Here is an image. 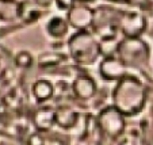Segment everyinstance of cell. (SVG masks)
Listing matches in <instances>:
<instances>
[{"label":"cell","mask_w":153,"mask_h":145,"mask_svg":"<svg viewBox=\"0 0 153 145\" xmlns=\"http://www.w3.org/2000/svg\"><path fill=\"white\" fill-rule=\"evenodd\" d=\"M22 18V3L16 0H0V20L15 22Z\"/></svg>","instance_id":"cell-12"},{"label":"cell","mask_w":153,"mask_h":145,"mask_svg":"<svg viewBox=\"0 0 153 145\" xmlns=\"http://www.w3.org/2000/svg\"><path fill=\"white\" fill-rule=\"evenodd\" d=\"M146 102V88L138 77L125 76L113 91V106L125 117H133L144 109Z\"/></svg>","instance_id":"cell-1"},{"label":"cell","mask_w":153,"mask_h":145,"mask_svg":"<svg viewBox=\"0 0 153 145\" xmlns=\"http://www.w3.org/2000/svg\"><path fill=\"white\" fill-rule=\"evenodd\" d=\"M117 141L118 145H144V137L141 130L130 129V130H125Z\"/></svg>","instance_id":"cell-16"},{"label":"cell","mask_w":153,"mask_h":145,"mask_svg":"<svg viewBox=\"0 0 153 145\" xmlns=\"http://www.w3.org/2000/svg\"><path fill=\"white\" fill-rule=\"evenodd\" d=\"M99 73L104 80H121L125 76L129 75L127 67L119 60L118 57L114 56H107L100 62L99 67Z\"/></svg>","instance_id":"cell-7"},{"label":"cell","mask_w":153,"mask_h":145,"mask_svg":"<svg viewBox=\"0 0 153 145\" xmlns=\"http://www.w3.org/2000/svg\"><path fill=\"white\" fill-rule=\"evenodd\" d=\"M95 121L99 132L108 138L118 140L126 130L125 115L114 106H107L100 110Z\"/></svg>","instance_id":"cell-4"},{"label":"cell","mask_w":153,"mask_h":145,"mask_svg":"<svg viewBox=\"0 0 153 145\" xmlns=\"http://www.w3.org/2000/svg\"><path fill=\"white\" fill-rule=\"evenodd\" d=\"M80 115L75 109L69 106H60L56 109V125H58L61 129L71 130L79 123Z\"/></svg>","instance_id":"cell-11"},{"label":"cell","mask_w":153,"mask_h":145,"mask_svg":"<svg viewBox=\"0 0 153 145\" xmlns=\"http://www.w3.org/2000/svg\"><path fill=\"white\" fill-rule=\"evenodd\" d=\"M33 1H34L37 6H39L41 8H46V7H49L54 0H33Z\"/></svg>","instance_id":"cell-21"},{"label":"cell","mask_w":153,"mask_h":145,"mask_svg":"<svg viewBox=\"0 0 153 145\" xmlns=\"http://www.w3.org/2000/svg\"><path fill=\"white\" fill-rule=\"evenodd\" d=\"M65 60V56L60 53H43L38 58L39 68H54Z\"/></svg>","instance_id":"cell-17"},{"label":"cell","mask_w":153,"mask_h":145,"mask_svg":"<svg viewBox=\"0 0 153 145\" xmlns=\"http://www.w3.org/2000/svg\"><path fill=\"white\" fill-rule=\"evenodd\" d=\"M145 29H146V20L142 14L136 11H121L119 31L125 35V38H140Z\"/></svg>","instance_id":"cell-6"},{"label":"cell","mask_w":153,"mask_h":145,"mask_svg":"<svg viewBox=\"0 0 153 145\" xmlns=\"http://www.w3.org/2000/svg\"><path fill=\"white\" fill-rule=\"evenodd\" d=\"M45 138L42 137L41 133H33L30 134L29 140H27V145H45Z\"/></svg>","instance_id":"cell-20"},{"label":"cell","mask_w":153,"mask_h":145,"mask_svg":"<svg viewBox=\"0 0 153 145\" xmlns=\"http://www.w3.org/2000/svg\"><path fill=\"white\" fill-rule=\"evenodd\" d=\"M46 31L53 38H62L68 33V20L60 16L52 18L46 25Z\"/></svg>","instance_id":"cell-14"},{"label":"cell","mask_w":153,"mask_h":145,"mask_svg":"<svg viewBox=\"0 0 153 145\" xmlns=\"http://www.w3.org/2000/svg\"><path fill=\"white\" fill-rule=\"evenodd\" d=\"M31 122L38 133L49 132L56 125V109L43 106L34 110L31 115Z\"/></svg>","instance_id":"cell-10"},{"label":"cell","mask_w":153,"mask_h":145,"mask_svg":"<svg viewBox=\"0 0 153 145\" xmlns=\"http://www.w3.org/2000/svg\"><path fill=\"white\" fill-rule=\"evenodd\" d=\"M68 49L72 60L77 65H92L102 54V45L87 30H80L68 41Z\"/></svg>","instance_id":"cell-2"},{"label":"cell","mask_w":153,"mask_h":145,"mask_svg":"<svg viewBox=\"0 0 153 145\" xmlns=\"http://www.w3.org/2000/svg\"><path fill=\"white\" fill-rule=\"evenodd\" d=\"M42 15V8L34 1H22V18L25 23H33Z\"/></svg>","instance_id":"cell-15"},{"label":"cell","mask_w":153,"mask_h":145,"mask_svg":"<svg viewBox=\"0 0 153 145\" xmlns=\"http://www.w3.org/2000/svg\"><path fill=\"white\" fill-rule=\"evenodd\" d=\"M57 7L62 11H69L72 7H75L77 4V0H54Z\"/></svg>","instance_id":"cell-19"},{"label":"cell","mask_w":153,"mask_h":145,"mask_svg":"<svg viewBox=\"0 0 153 145\" xmlns=\"http://www.w3.org/2000/svg\"><path fill=\"white\" fill-rule=\"evenodd\" d=\"M119 15L121 11H114L108 7H99L94 11V30L103 41H111L119 31Z\"/></svg>","instance_id":"cell-5"},{"label":"cell","mask_w":153,"mask_h":145,"mask_svg":"<svg viewBox=\"0 0 153 145\" xmlns=\"http://www.w3.org/2000/svg\"><path fill=\"white\" fill-rule=\"evenodd\" d=\"M107 1H113V3H126L127 0H107Z\"/></svg>","instance_id":"cell-23"},{"label":"cell","mask_w":153,"mask_h":145,"mask_svg":"<svg viewBox=\"0 0 153 145\" xmlns=\"http://www.w3.org/2000/svg\"><path fill=\"white\" fill-rule=\"evenodd\" d=\"M68 23L77 30H85L94 23V11L85 4H76L68 11Z\"/></svg>","instance_id":"cell-8"},{"label":"cell","mask_w":153,"mask_h":145,"mask_svg":"<svg viewBox=\"0 0 153 145\" xmlns=\"http://www.w3.org/2000/svg\"><path fill=\"white\" fill-rule=\"evenodd\" d=\"M45 145H64L62 141H58V140H50V141H46Z\"/></svg>","instance_id":"cell-22"},{"label":"cell","mask_w":153,"mask_h":145,"mask_svg":"<svg viewBox=\"0 0 153 145\" xmlns=\"http://www.w3.org/2000/svg\"><path fill=\"white\" fill-rule=\"evenodd\" d=\"M33 61H34L33 60V56L30 54L29 52H19L16 54V57H15V64H16V67L25 68V69L31 67Z\"/></svg>","instance_id":"cell-18"},{"label":"cell","mask_w":153,"mask_h":145,"mask_svg":"<svg viewBox=\"0 0 153 145\" xmlns=\"http://www.w3.org/2000/svg\"><path fill=\"white\" fill-rule=\"evenodd\" d=\"M31 92L34 99L38 103H43V102L49 100L50 98H53V95H54V86L49 80L39 79V80H37L33 84Z\"/></svg>","instance_id":"cell-13"},{"label":"cell","mask_w":153,"mask_h":145,"mask_svg":"<svg viewBox=\"0 0 153 145\" xmlns=\"http://www.w3.org/2000/svg\"><path fill=\"white\" fill-rule=\"evenodd\" d=\"M117 56L126 67H144L149 58V46L140 38H125L117 45Z\"/></svg>","instance_id":"cell-3"},{"label":"cell","mask_w":153,"mask_h":145,"mask_svg":"<svg viewBox=\"0 0 153 145\" xmlns=\"http://www.w3.org/2000/svg\"><path fill=\"white\" fill-rule=\"evenodd\" d=\"M96 91L98 87L95 80L88 75L77 76L72 83V92L79 100H90L96 95Z\"/></svg>","instance_id":"cell-9"}]
</instances>
